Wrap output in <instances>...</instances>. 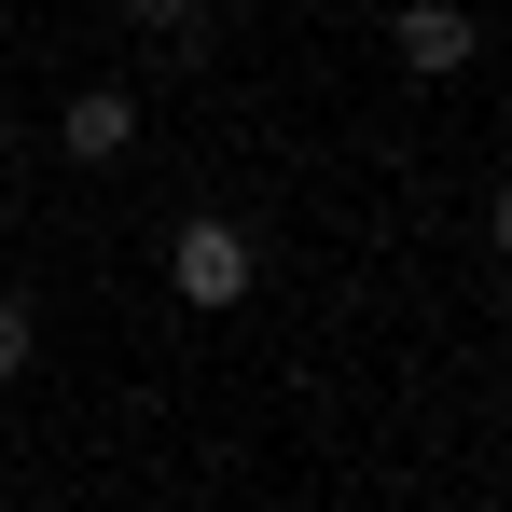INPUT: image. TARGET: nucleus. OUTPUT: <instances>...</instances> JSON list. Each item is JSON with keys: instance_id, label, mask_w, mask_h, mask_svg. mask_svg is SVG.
<instances>
[{"instance_id": "f257e3e1", "label": "nucleus", "mask_w": 512, "mask_h": 512, "mask_svg": "<svg viewBox=\"0 0 512 512\" xmlns=\"http://www.w3.org/2000/svg\"><path fill=\"white\" fill-rule=\"evenodd\" d=\"M167 291L180 305H250V236L236 222H180L167 236Z\"/></svg>"}, {"instance_id": "f03ea898", "label": "nucleus", "mask_w": 512, "mask_h": 512, "mask_svg": "<svg viewBox=\"0 0 512 512\" xmlns=\"http://www.w3.org/2000/svg\"><path fill=\"white\" fill-rule=\"evenodd\" d=\"M388 42H402V70H416V84H457V70H471V0H402V14H388Z\"/></svg>"}, {"instance_id": "7ed1b4c3", "label": "nucleus", "mask_w": 512, "mask_h": 512, "mask_svg": "<svg viewBox=\"0 0 512 512\" xmlns=\"http://www.w3.org/2000/svg\"><path fill=\"white\" fill-rule=\"evenodd\" d=\"M56 125H70V153H84V167H125L139 97H125V84H70V111H56Z\"/></svg>"}, {"instance_id": "20e7f679", "label": "nucleus", "mask_w": 512, "mask_h": 512, "mask_svg": "<svg viewBox=\"0 0 512 512\" xmlns=\"http://www.w3.org/2000/svg\"><path fill=\"white\" fill-rule=\"evenodd\" d=\"M125 14H139L153 42H194V28H208V0H125Z\"/></svg>"}, {"instance_id": "39448f33", "label": "nucleus", "mask_w": 512, "mask_h": 512, "mask_svg": "<svg viewBox=\"0 0 512 512\" xmlns=\"http://www.w3.org/2000/svg\"><path fill=\"white\" fill-rule=\"evenodd\" d=\"M28 346H42V319H28V291H0V374H28Z\"/></svg>"}, {"instance_id": "423d86ee", "label": "nucleus", "mask_w": 512, "mask_h": 512, "mask_svg": "<svg viewBox=\"0 0 512 512\" xmlns=\"http://www.w3.org/2000/svg\"><path fill=\"white\" fill-rule=\"evenodd\" d=\"M485 236H499V263H512V180H499V194H485Z\"/></svg>"}]
</instances>
